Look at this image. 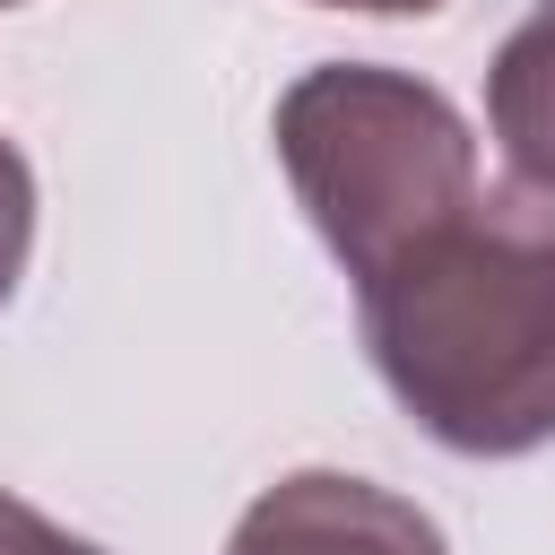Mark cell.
<instances>
[{"mask_svg": "<svg viewBox=\"0 0 555 555\" xmlns=\"http://www.w3.org/2000/svg\"><path fill=\"white\" fill-rule=\"evenodd\" d=\"M356 321L382 390L460 460L555 442V199L529 182L477 191L399 260L356 278Z\"/></svg>", "mask_w": 555, "mask_h": 555, "instance_id": "cell-1", "label": "cell"}, {"mask_svg": "<svg viewBox=\"0 0 555 555\" xmlns=\"http://www.w3.org/2000/svg\"><path fill=\"white\" fill-rule=\"evenodd\" d=\"M278 165L295 182V208L330 243L347 278H373L416 234L460 217L477 182V139L460 104L390 61H321L304 69L269 113Z\"/></svg>", "mask_w": 555, "mask_h": 555, "instance_id": "cell-2", "label": "cell"}, {"mask_svg": "<svg viewBox=\"0 0 555 555\" xmlns=\"http://www.w3.org/2000/svg\"><path fill=\"white\" fill-rule=\"evenodd\" d=\"M225 555H451V538L434 512H416L373 477L295 468L243 503Z\"/></svg>", "mask_w": 555, "mask_h": 555, "instance_id": "cell-3", "label": "cell"}, {"mask_svg": "<svg viewBox=\"0 0 555 555\" xmlns=\"http://www.w3.org/2000/svg\"><path fill=\"white\" fill-rule=\"evenodd\" d=\"M486 130L512 182L555 199V0H538L486 61Z\"/></svg>", "mask_w": 555, "mask_h": 555, "instance_id": "cell-4", "label": "cell"}, {"mask_svg": "<svg viewBox=\"0 0 555 555\" xmlns=\"http://www.w3.org/2000/svg\"><path fill=\"white\" fill-rule=\"evenodd\" d=\"M26 251H35V165L17 156V139H0V312L26 278Z\"/></svg>", "mask_w": 555, "mask_h": 555, "instance_id": "cell-5", "label": "cell"}, {"mask_svg": "<svg viewBox=\"0 0 555 555\" xmlns=\"http://www.w3.org/2000/svg\"><path fill=\"white\" fill-rule=\"evenodd\" d=\"M0 555H104V546L78 538V529H61L52 512H35L26 494L0 486Z\"/></svg>", "mask_w": 555, "mask_h": 555, "instance_id": "cell-6", "label": "cell"}, {"mask_svg": "<svg viewBox=\"0 0 555 555\" xmlns=\"http://www.w3.org/2000/svg\"><path fill=\"white\" fill-rule=\"evenodd\" d=\"M312 9H356V17H434L442 0H312Z\"/></svg>", "mask_w": 555, "mask_h": 555, "instance_id": "cell-7", "label": "cell"}, {"mask_svg": "<svg viewBox=\"0 0 555 555\" xmlns=\"http://www.w3.org/2000/svg\"><path fill=\"white\" fill-rule=\"evenodd\" d=\"M0 9H17V0H0Z\"/></svg>", "mask_w": 555, "mask_h": 555, "instance_id": "cell-8", "label": "cell"}]
</instances>
